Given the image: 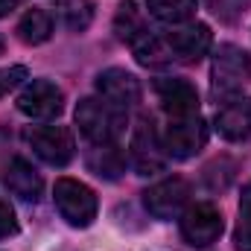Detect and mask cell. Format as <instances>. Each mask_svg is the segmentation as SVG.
Masks as SVG:
<instances>
[{
  "label": "cell",
  "instance_id": "obj_15",
  "mask_svg": "<svg viewBox=\"0 0 251 251\" xmlns=\"http://www.w3.org/2000/svg\"><path fill=\"white\" fill-rule=\"evenodd\" d=\"M15 32H18V38H21L24 44L38 47V44L50 41V35H53V15H50L47 9H41V6H32V9H26V12L21 15Z\"/></svg>",
  "mask_w": 251,
  "mask_h": 251
},
{
  "label": "cell",
  "instance_id": "obj_1",
  "mask_svg": "<svg viewBox=\"0 0 251 251\" xmlns=\"http://www.w3.org/2000/svg\"><path fill=\"white\" fill-rule=\"evenodd\" d=\"M126 123H128V117L123 108L105 102L102 97H85L76 105V126L91 146L117 143L120 134L126 131Z\"/></svg>",
  "mask_w": 251,
  "mask_h": 251
},
{
  "label": "cell",
  "instance_id": "obj_25",
  "mask_svg": "<svg viewBox=\"0 0 251 251\" xmlns=\"http://www.w3.org/2000/svg\"><path fill=\"white\" fill-rule=\"evenodd\" d=\"M3 50H6V41H3V35H0V56H3Z\"/></svg>",
  "mask_w": 251,
  "mask_h": 251
},
{
  "label": "cell",
  "instance_id": "obj_11",
  "mask_svg": "<svg viewBox=\"0 0 251 251\" xmlns=\"http://www.w3.org/2000/svg\"><path fill=\"white\" fill-rule=\"evenodd\" d=\"M97 91H100V97L105 100V102H111V105H117V108H134L137 102H140V97H143V88H140V82H137V76L134 73H128L123 67H108V70H102L100 76H97Z\"/></svg>",
  "mask_w": 251,
  "mask_h": 251
},
{
  "label": "cell",
  "instance_id": "obj_4",
  "mask_svg": "<svg viewBox=\"0 0 251 251\" xmlns=\"http://www.w3.org/2000/svg\"><path fill=\"white\" fill-rule=\"evenodd\" d=\"M24 140L50 167H67L76 155V140L67 126H32L24 131Z\"/></svg>",
  "mask_w": 251,
  "mask_h": 251
},
{
  "label": "cell",
  "instance_id": "obj_20",
  "mask_svg": "<svg viewBox=\"0 0 251 251\" xmlns=\"http://www.w3.org/2000/svg\"><path fill=\"white\" fill-rule=\"evenodd\" d=\"M59 9H62L64 26L73 32L88 29L94 21V3L91 0H59Z\"/></svg>",
  "mask_w": 251,
  "mask_h": 251
},
{
  "label": "cell",
  "instance_id": "obj_2",
  "mask_svg": "<svg viewBox=\"0 0 251 251\" xmlns=\"http://www.w3.org/2000/svg\"><path fill=\"white\" fill-rule=\"evenodd\" d=\"M53 201L70 228H88L100 213L97 193L79 178H59L53 187Z\"/></svg>",
  "mask_w": 251,
  "mask_h": 251
},
{
  "label": "cell",
  "instance_id": "obj_16",
  "mask_svg": "<svg viewBox=\"0 0 251 251\" xmlns=\"http://www.w3.org/2000/svg\"><path fill=\"white\" fill-rule=\"evenodd\" d=\"M88 167H91V173H97L100 178L117 181V178L126 173V155L120 152L117 143L91 146V152H88Z\"/></svg>",
  "mask_w": 251,
  "mask_h": 251
},
{
  "label": "cell",
  "instance_id": "obj_18",
  "mask_svg": "<svg viewBox=\"0 0 251 251\" xmlns=\"http://www.w3.org/2000/svg\"><path fill=\"white\" fill-rule=\"evenodd\" d=\"M131 53H134L137 64H143V67H167V64H173V56H170V47H167L164 35H155V32H146L143 38H137L131 44Z\"/></svg>",
  "mask_w": 251,
  "mask_h": 251
},
{
  "label": "cell",
  "instance_id": "obj_14",
  "mask_svg": "<svg viewBox=\"0 0 251 251\" xmlns=\"http://www.w3.org/2000/svg\"><path fill=\"white\" fill-rule=\"evenodd\" d=\"M6 187L24 201H38L41 190H44V181H41V176L35 173V167L29 161L12 158L9 167H6Z\"/></svg>",
  "mask_w": 251,
  "mask_h": 251
},
{
  "label": "cell",
  "instance_id": "obj_17",
  "mask_svg": "<svg viewBox=\"0 0 251 251\" xmlns=\"http://www.w3.org/2000/svg\"><path fill=\"white\" fill-rule=\"evenodd\" d=\"M146 9L155 21L167 26H181L196 18L199 0H146Z\"/></svg>",
  "mask_w": 251,
  "mask_h": 251
},
{
  "label": "cell",
  "instance_id": "obj_19",
  "mask_svg": "<svg viewBox=\"0 0 251 251\" xmlns=\"http://www.w3.org/2000/svg\"><path fill=\"white\" fill-rule=\"evenodd\" d=\"M114 29H117V35L123 38L128 47H131L137 38H143V35L149 32V26H146L140 9L134 6V0H123V3H120L117 18H114Z\"/></svg>",
  "mask_w": 251,
  "mask_h": 251
},
{
  "label": "cell",
  "instance_id": "obj_8",
  "mask_svg": "<svg viewBox=\"0 0 251 251\" xmlns=\"http://www.w3.org/2000/svg\"><path fill=\"white\" fill-rule=\"evenodd\" d=\"M167 149H164V140L161 134L155 131L152 120H140L134 126V134H131V164L140 176H152V173H161L167 167Z\"/></svg>",
  "mask_w": 251,
  "mask_h": 251
},
{
  "label": "cell",
  "instance_id": "obj_7",
  "mask_svg": "<svg viewBox=\"0 0 251 251\" xmlns=\"http://www.w3.org/2000/svg\"><path fill=\"white\" fill-rule=\"evenodd\" d=\"M161 140H164V149H167L170 158L190 161V158H196L204 149V143H207V126H204V120L199 114L178 117V120H170V126H167V131H164Z\"/></svg>",
  "mask_w": 251,
  "mask_h": 251
},
{
  "label": "cell",
  "instance_id": "obj_12",
  "mask_svg": "<svg viewBox=\"0 0 251 251\" xmlns=\"http://www.w3.org/2000/svg\"><path fill=\"white\" fill-rule=\"evenodd\" d=\"M155 94L161 100V108L170 114V120L199 114V91L187 79H176V76L158 79L155 82Z\"/></svg>",
  "mask_w": 251,
  "mask_h": 251
},
{
  "label": "cell",
  "instance_id": "obj_10",
  "mask_svg": "<svg viewBox=\"0 0 251 251\" xmlns=\"http://www.w3.org/2000/svg\"><path fill=\"white\" fill-rule=\"evenodd\" d=\"M164 41L170 47L173 62L193 64L201 56H207V50L213 44V32H210L207 24H181V26H173L164 35Z\"/></svg>",
  "mask_w": 251,
  "mask_h": 251
},
{
  "label": "cell",
  "instance_id": "obj_3",
  "mask_svg": "<svg viewBox=\"0 0 251 251\" xmlns=\"http://www.w3.org/2000/svg\"><path fill=\"white\" fill-rule=\"evenodd\" d=\"M213 94L216 97H231L243 91V85L251 79V56L237 44H219L213 53Z\"/></svg>",
  "mask_w": 251,
  "mask_h": 251
},
{
  "label": "cell",
  "instance_id": "obj_6",
  "mask_svg": "<svg viewBox=\"0 0 251 251\" xmlns=\"http://www.w3.org/2000/svg\"><path fill=\"white\" fill-rule=\"evenodd\" d=\"M18 111L29 120H53L59 117L64 108V94L62 88L50 79H32L15 100Z\"/></svg>",
  "mask_w": 251,
  "mask_h": 251
},
{
  "label": "cell",
  "instance_id": "obj_13",
  "mask_svg": "<svg viewBox=\"0 0 251 251\" xmlns=\"http://www.w3.org/2000/svg\"><path fill=\"white\" fill-rule=\"evenodd\" d=\"M216 131L231 140V143H240V140H249L251 137V97H240V100H231L228 105H222L216 111Z\"/></svg>",
  "mask_w": 251,
  "mask_h": 251
},
{
  "label": "cell",
  "instance_id": "obj_23",
  "mask_svg": "<svg viewBox=\"0 0 251 251\" xmlns=\"http://www.w3.org/2000/svg\"><path fill=\"white\" fill-rule=\"evenodd\" d=\"M21 228H18V216H15V210H12V204L6 201V199H0V240H9V237H15Z\"/></svg>",
  "mask_w": 251,
  "mask_h": 251
},
{
  "label": "cell",
  "instance_id": "obj_5",
  "mask_svg": "<svg viewBox=\"0 0 251 251\" xmlns=\"http://www.w3.org/2000/svg\"><path fill=\"white\" fill-rule=\"evenodd\" d=\"M222 213L216 204L210 201H199V204H190L187 210L181 213V237L184 243L193 249H207L213 246L219 237H222Z\"/></svg>",
  "mask_w": 251,
  "mask_h": 251
},
{
  "label": "cell",
  "instance_id": "obj_21",
  "mask_svg": "<svg viewBox=\"0 0 251 251\" xmlns=\"http://www.w3.org/2000/svg\"><path fill=\"white\" fill-rule=\"evenodd\" d=\"M234 249L251 251V181L243 187V196H240V219L234 228Z\"/></svg>",
  "mask_w": 251,
  "mask_h": 251
},
{
  "label": "cell",
  "instance_id": "obj_9",
  "mask_svg": "<svg viewBox=\"0 0 251 251\" xmlns=\"http://www.w3.org/2000/svg\"><path fill=\"white\" fill-rule=\"evenodd\" d=\"M190 201V184L184 178H164L143 193V204L155 219H176L187 210Z\"/></svg>",
  "mask_w": 251,
  "mask_h": 251
},
{
  "label": "cell",
  "instance_id": "obj_24",
  "mask_svg": "<svg viewBox=\"0 0 251 251\" xmlns=\"http://www.w3.org/2000/svg\"><path fill=\"white\" fill-rule=\"evenodd\" d=\"M18 3L21 0H0V18H6L12 9H18Z\"/></svg>",
  "mask_w": 251,
  "mask_h": 251
},
{
  "label": "cell",
  "instance_id": "obj_22",
  "mask_svg": "<svg viewBox=\"0 0 251 251\" xmlns=\"http://www.w3.org/2000/svg\"><path fill=\"white\" fill-rule=\"evenodd\" d=\"M26 76H29V73H26V67H21V64H15V67H0V97H6L9 91H15L18 85H24Z\"/></svg>",
  "mask_w": 251,
  "mask_h": 251
}]
</instances>
